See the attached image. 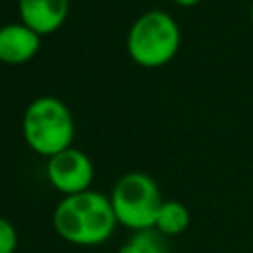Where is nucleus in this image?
<instances>
[{
  "instance_id": "obj_1",
  "label": "nucleus",
  "mask_w": 253,
  "mask_h": 253,
  "mask_svg": "<svg viewBox=\"0 0 253 253\" xmlns=\"http://www.w3.org/2000/svg\"><path fill=\"white\" fill-rule=\"evenodd\" d=\"M115 227L117 217L109 196L95 190L63 196L53 210V229L71 245H101L111 239Z\"/></svg>"
},
{
  "instance_id": "obj_2",
  "label": "nucleus",
  "mask_w": 253,
  "mask_h": 253,
  "mask_svg": "<svg viewBox=\"0 0 253 253\" xmlns=\"http://www.w3.org/2000/svg\"><path fill=\"white\" fill-rule=\"evenodd\" d=\"M22 134L26 144L40 156L51 158L73 142L75 123L69 107L51 95L36 97L24 111Z\"/></svg>"
},
{
  "instance_id": "obj_3",
  "label": "nucleus",
  "mask_w": 253,
  "mask_h": 253,
  "mask_svg": "<svg viewBox=\"0 0 253 253\" xmlns=\"http://www.w3.org/2000/svg\"><path fill=\"white\" fill-rule=\"evenodd\" d=\"M182 34L176 20L164 10L140 14L126 34V53L140 67H162L180 49Z\"/></svg>"
},
{
  "instance_id": "obj_4",
  "label": "nucleus",
  "mask_w": 253,
  "mask_h": 253,
  "mask_svg": "<svg viewBox=\"0 0 253 253\" xmlns=\"http://www.w3.org/2000/svg\"><path fill=\"white\" fill-rule=\"evenodd\" d=\"M111 206L117 223L138 231L154 227L156 213L164 202L156 180L144 172H128L111 190Z\"/></svg>"
},
{
  "instance_id": "obj_5",
  "label": "nucleus",
  "mask_w": 253,
  "mask_h": 253,
  "mask_svg": "<svg viewBox=\"0 0 253 253\" xmlns=\"http://www.w3.org/2000/svg\"><path fill=\"white\" fill-rule=\"evenodd\" d=\"M45 176L53 190L61 192L63 196H71L91 190L95 178V166L83 150L69 146L47 158Z\"/></svg>"
},
{
  "instance_id": "obj_6",
  "label": "nucleus",
  "mask_w": 253,
  "mask_h": 253,
  "mask_svg": "<svg viewBox=\"0 0 253 253\" xmlns=\"http://www.w3.org/2000/svg\"><path fill=\"white\" fill-rule=\"evenodd\" d=\"M71 0H18L20 22L40 36L59 30L69 14Z\"/></svg>"
},
{
  "instance_id": "obj_7",
  "label": "nucleus",
  "mask_w": 253,
  "mask_h": 253,
  "mask_svg": "<svg viewBox=\"0 0 253 253\" xmlns=\"http://www.w3.org/2000/svg\"><path fill=\"white\" fill-rule=\"evenodd\" d=\"M42 36L22 22L0 26V61L6 65H22L38 55Z\"/></svg>"
},
{
  "instance_id": "obj_8",
  "label": "nucleus",
  "mask_w": 253,
  "mask_h": 253,
  "mask_svg": "<svg viewBox=\"0 0 253 253\" xmlns=\"http://www.w3.org/2000/svg\"><path fill=\"white\" fill-rule=\"evenodd\" d=\"M188 225H190L188 208L178 200H164L156 213L154 229L160 231L164 237H172V235L184 233Z\"/></svg>"
},
{
  "instance_id": "obj_9",
  "label": "nucleus",
  "mask_w": 253,
  "mask_h": 253,
  "mask_svg": "<svg viewBox=\"0 0 253 253\" xmlns=\"http://www.w3.org/2000/svg\"><path fill=\"white\" fill-rule=\"evenodd\" d=\"M119 253H170L166 239L154 227L132 231V235L119 247Z\"/></svg>"
},
{
  "instance_id": "obj_10",
  "label": "nucleus",
  "mask_w": 253,
  "mask_h": 253,
  "mask_svg": "<svg viewBox=\"0 0 253 253\" xmlns=\"http://www.w3.org/2000/svg\"><path fill=\"white\" fill-rule=\"evenodd\" d=\"M18 247V231L4 215H0V253H14Z\"/></svg>"
},
{
  "instance_id": "obj_11",
  "label": "nucleus",
  "mask_w": 253,
  "mask_h": 253,
  "mask_svg": "<svg viewBox=\"0 0 253 253\" xmlns=\"http://www.w3.org/2000/svg\"><path fill=\"white\" fill-rule=\"evenodd\" d=\"M174 4H178V6H182V8H192V6H196V4H200L202 0H172Z\"/></svg>"
},
{
  "instance_id": "obj_12",
  "label": "nucleus",
  "mask_w": 253,
  "mask_h": 253,
  "mask_svg": "<svg viewBox=\"0 0 253 253\" xmlns=\"http://www.w3.org/2000/svg\"><path fill=\"white\" fill-rule=\"evenodd\" d=\"M249 14H251V22H253V2H251V10H249Z\"/></svg>"
}]
</instances>
